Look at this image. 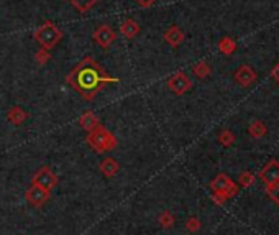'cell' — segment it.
<instances>
[{
  "mask_svg": "<svg viewBox=\"0 0 279 235\" xmlns=\"http://www.w3.org/2000/svg\"><path fill=\"white\" fill-rule=\"evenodd\" d=\"M28 119L27 112L23 110L19 105H15V107H12L9 112H7V120L12 123V125H22L23 122Z\"/></svg>",
  "mask_w": 279,
  "mask_h": 235,
  "instance_id": "14",
  "label": "cell"
},
{
  "mask_svg": "<svg viewBox=\"0 0 279 235\" xmlns=\"http://www.w3.org/2000/svg\"><path fill=\"white\" fill-rule=\"evenodd\" d=\"M86 142L97 153H105V151H112L114 148H117V138L112 135V132L107 130L102 123L89 132Z\"/></svg>",
  "mask_w": 279,
  "mask_h": 235,
  "instance_id": "3",
  "label": "cell"
},
{
  "mask_svg": "<svg viewBox=\"0 0 279 235\" xmlns=\"http://www.w3.org/2000/svg\"><path fill=\"white\" fill-rule=\"evenodd\" d=\"M140 30H141V28H140V25H138V22H135L133 19H127V20L120 25V33H122L125 38H128V40L135 38L136 35L140 33Z\"/></svg>",
  "mask_w": 279,
  "mask_h": 235,
  "instance_id": "12",
  "label": "cell"
},
{
  "mask_svg": "<svg viewBox=\"0 0 279 235\" xmlns=\"http://www.w3.org/2000/svg\"><path fill=\"white\" fill-rule=\"evenodd\" d=\"M166 84H168L169 91H173L174 94H177V96H182V94H186L192 87V81L189 79V76L186 73L179 71V73L171 76Z\"/></svg>",
  "mask_w": 279,
  "mask_h": 235,
  "instance_id": "6",
  "label": "cell"
},
{
  "mask_svg": "<svg viewBox=\"0 0 279 235\" xmlns=\"http://www.w3.org/2000/svg\"><path fill=\"white\" fill-rule=\"evenodd\" d=\"M259 178L264 181L266 186L277 183V181H279V163L276 160H271L263 168V171L259 173Z\"/></svg>",
  "mask_w": 279,
  "mask_h": 235,
  "instance_id": "9",
  "label": "cell"
},
{
  "mask_svg": "<svg viewBox=\"0 0 279 235\" xmlns=\"http://www.w3.org/2000/svg\"><path fill=\"white\" fill-rule=\"evenodd\" d=\"M253 183V174L251 173H245L240 176V184L241 186H250Z\"/></svg>",
  "mask_w": 279,
  "mask_h": 235,
  "instance_id": "25",
  "label": "cell"
},
{
  "mask_svg": "<svg viewBox=\"0 0 279 235\" xmlns=\"http://www.w3.org/2000/svg\"><path fill=\"white\" fill-rule=\"evenodd\" d=\"M236 81L240 82V84H243V86H248L250 84V82L254 79V76H253V73L250 71V68H246V66H243V68H240L238 69V73H236Z\"/></svg>",
  "mask_w": 279,
  "mask_h": 235,
  "instance_id": "16",
  "label": "cell"
},
{
  "mask_svg": "<svg viewBox=\"0 0 279 235\" xmlns=\"http://www.w3.org/2000/svg\"><path fill=\"white\" fill-rule=\"evenodd\" d=\"M33 38L40 45V48L53 50L59 43V41H61L63 32H61V28H59L55 22L46 20L45 23H41L37 30H35Z\"/></svg>",
  "mask_w": 279,
  "mask_h": 235,
  "instance_id": "2",
  "label": "cell"
},
{
  "mask_svg": "<svg viewBox=\"0 0 279 235\" xmlns=\"http://www.w3.org/2000/svg\"><path fill=\"white\" fill-rule=\"evenodd\" d=\"M79 125L84 128L86 132H91L94 130L97 125H100V120H99V117L92 112V110H87V112H84L81 115V119H79Z\"/></svg>",
  "mask_w": 279,
  "mask_h": 235,
  "instance_id": "11",
  "label": "cell"
},
{
  "mask_svg": "<svg viewBox=\"0 0 279 235\" xmlns=\"http://www.w3.org/2000/svg\"><path fill=\"white\" fill-rule=\"evenodd\" d=\"M92 40L100 46L102 50H109L115 43L117 33L110 25H99L92 33Z\"/></svg>",
  "mask_w": 279,
  "mask_h": 235,
  "instance_id": "4",
  "label": "cell"
},
{
  "mask_svg": "<svg viewBox=\"0 0 279 235\" xmlns=\"http://www.w3.org/2000/svg\"><path fill=\"white\" fill-rule=\"evenodd\" d=\"M218 140H220V142H222V145H225V146H230L231 143H233L235 137H233V135H231L228 130H223L220 135H218Z\"/></svg>",
  "mask_w": 279,
  "mask_h": 235,
  "instance_id": "22",
  "label": "cell"
},
{
  "mask_svg": "<svg viewBox=\"0 0 279 235\" xmlns=\"http://www.w3.org/2000/svg\"><path fill=\"white\" fill-rule=\"evenodd\" d=\"M27 201L35 205V207H38V205H43L46 201H48V197H50V192L48 191H45L43 187H40L37 184H32L30 186V189L27 191Z\"/></svg>",
  "mask_w": 279,
  "mask_h": 235,
  "instance_id": "8",
  "label": "cell"
},
{
  "mask_svg": "<svg viewBox=\"0 0 279 235\" xmlns=\"http://www.w3.org/2000/svg\"><path fill=\"white\" fill-rule=\"evenodd\" d=\"M250 132H251L253 137H263L264 132H266V128H264V125L261 122H254L253 125L250 127Z\"/></svg>",
  "mask_w": 279,
  "mask_h": 235,
  "instance_id": "21",
  "label": "cell"
},
{
  "mask_svg": "<svg viewBox=\"0 0 279 235\" xmlns=\"http://www.w3.org/2000/svg\"><path fill=\"white\" fill-rule=\"evenodd\" d=\"M99 169L102 171L104 176H107V178H114V176L118 173V169H120V166H118V163L114 160V158H104Z\"/></svg>",
  "mask_w": 279,
  "mask_h": 235,
  "instance_id": "13",
  "label": "cell"
},
{
  "mask_svg": "<svg viewBox=\"0 0 279 235\" xmlns=\"http://www.w3.org/2000/svg\"><path fill=\"white\" fill-rule=\"evenodd\" d=\"M159 224L168 228V227H171V225L174 224V217L171 215V214L168 212V210H164V212H163L161 215H159Z\"/></svg>",
  "mask_w": 279,
  "mask_h": 235,
  "instance_id": "20",
  "label": "cell"
},
{
  "mask_svg": "<svg viewBox=\"0 0 279 235\" xmlns=\"http://www.w3.org/2000/svg\"><path fill=\"white\" fill-rule=\"evenodd\" d=\"M68 2L73 5L79 14H86V12L94 9V5H96L99 0H68Z\"/></svg>",
  "mask_w": 279,
  "mask_h": 235,
  "instance_id": "15",
  "label": "cell"
},
{
  "mask_svg": "<svg viewBox=\"0 0 279 235\" xmlns=\"http://www.w3.org/2000/svg\"><path fill=\"white\" fill-rule=\"evenodd\" d=\"M218 46H220V50H222L223 53H227V55H228V53L233 51L235 43H233V41H231L230 38H223V40L220 41V45H218Z\"/></svg>",
  "mask_w": 279,
  "mask_h": 235,
  "instance_id": "23",
  "label": "cell"
},
{
  "mask_svg": "<svg viewBox=\"0 0 279 235\" xmlns=\"http://www.w3.org/2000/svg\"><path fill=\"white\" fill-rule=\"evenodd\" d=\"M192 73L197 76V78H205V76H209L210 73V68H209V64L204 63V61H200L197 63L195 66L192 68Z\"/></svg>",
  "mask_w": 279,
  "mask_h": 235,
  "instance_id": "18",
  "label": "cell"
},
{
  "mask_svg": "<svg viewBox=\"0 0 279 235\" xmlns=\"http://www.w3.org/2000/svg\"><path fill=\"white\" fill-rule=\"evenodd\" d=\"M272 76H274L276 81L279 82V64H277V66L274 68V71H272Z\"/></svg>",
  "mask_w": 279,
  "mask_h": 235,
  "instance_id": "27",
  "label": "cell"
},
{
  "mask_svg": "<svg viewBox=\"0 0 279 235\" xmlns=\"http://www.w3.org/2000/svg\"><path fill=\"white\" fill-rule=\"evenodd\" d=\"M51 60V53L50 50H45V48H40L37 53H35V61H37L38 66H45L46 63Z\"/></svg>",
  "mask_w": 279,
  "mask_h": 235,
  "instance_id": "17",
  "label": "cell"
},
{
  "mask_svg": "<svg viewBox=\"0 0 279 235\" xmlns=\"http://www.w3.org/2000/svg\"><path fill=\"white\" fill-rule=\"evenodd\" d=\"M266 192H268V196L271 197V201L279 205V181L274 184L266 186Z\"/></svg>",
  "mask_w": 279,
  "mask_h": 235,
  "instance_id": "19",
  "label": "cell"
},
{
  "mask_svg": "<svg viewBox=\"0 0 279 235\" xmlns=\"http://www.w3.org/2000/svg\"><path fill=\"white\" fill-rule=\"evenodd\" d=\"M212 189L217 192V194H223L225 197H230L236 194V187L225 174H218L215 179L212 181Z\"/></svg>",
  "mask_w": 279,
  "mask_h": 235,
  "instance_id": "7",
  "label": "cell"
},
{
  "mask_svg": "<svg viewBox=\"0 0 279 235\" xmlns=\"http://www.w3.org/2000/svg\"><path fill=\"white\" fill-rule=\"evenodd\" d=\"M56 183H58V178H56L55 171H53L50 166H41L33 176V184L43 187V189L48 191V192L56 186Z\"/></svg>",
  "mask_w": 279,
  "mask_h": 235,
  "instance_id": "5",
  "label": "cell"
},
{
  "mask_svg": "<svg viewBox=\"0 0 279 235\" xmlns=\"http://www.w3.org/2000/svg\"><path fill=\"white\" fill-rule=\"evenodd\" d=\"M158 0H136V4L140 5V7H143V9H150L151 5L156 4Z\"/></svg>",
  "mask_w": 279,
  "mask_h": 235,
  "instance_id": "26",
  "label": "cell"
},
{
  "mask_svg": "<svg viewBox=\"0 0 279 235\" xmlns=\"http://www.w3.org/2000/svg\"><path fill=\"white\" fill-rule=\"evenodd\" d=\"M164 41L169 46H173V48H177V46L184 41V32L177 25L169 27L168 30L164 32Z\"/></svg>",
  "mask_w": 279,
  "mask_h": 235,
  "instance_id": "10",
  "label": "cell"
},
{
  "mask_svg": "<svg viewBox=\"0 0 279 235\" xmlns=\"http://www.w3.org/2000/svg\"><path fill=\"white\" fill-rule=\"evenodd\" d=\"M64 81L86 101H92L104 86L120 82L118 78L107 73L104 66H100V63L92 56L82 58L73 68V71L64 78Z\"/></svg>",
  "mask_w": 279,
  "mask_h": 235,
  "instance_id": "1",
  "label": "cell"
},
{
  "mask_svg": "<svg viewBox=\"0 0 279 235\" xmlns=\"http://www.w3.org/2000/svg\"><path fill=\"white\" fill-rule=\"evenodd\" d=\"M186 225H187V228H189L191 232H197L199 228H200V222H199V219H195V217H192V219L187 220Z\"/></svg>",
  "mask_w": 279,
  "mask_h": 235,
  "instance_id": "24",
  "label": "cell"
}]
</instances>
